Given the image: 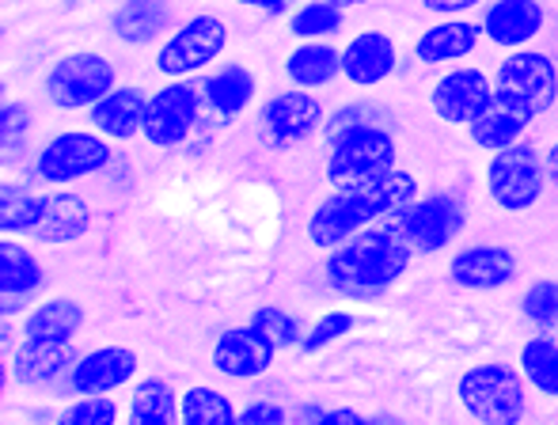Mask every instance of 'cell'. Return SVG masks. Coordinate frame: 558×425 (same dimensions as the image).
Returning <instances> with one entry per match:
<instances>
[{"label":"cell","mask_w":558,"mask_h":425,"mask_svg":"<svg viewBox=\"0 0 558 425\" xmlns=\"http://www.w3.org/2000/svg\"><path fill=\"white\" fill-rule=\"evenodd\" d=\"M107 160H111V148L96 133H58L53 141H46L43 156H38V175L46 183H76V179L107 168Z\"/></svg>","instance_id":"30bf717a"},{"label":"cell","mask_w":558,"mask_h":425,"mask_svg":"<svg viewBox=\"0 0 558 425\" xmlns=\"http://www.w3.org/2000/svg\"><path fill=\"white\" fill-rule=\"evenodd\" d=\"M228 42V27L217 15H198V20L183 23L175 35L163 42V50L156 53V69L163 76H186L198 73L202 65L217 58Z\"/></svg>","instance_id":"ba28073f"},{"label":"cell","mask_w":558,"mask_h":425,"mask_svg":"<svg viewBox=\"0 0 558 425\" xmlns=\"http://www.w3.org/2000/svg\"><path fill=\"white\" fill-rule=\"evenodd\" d=\"M43 266H38V258L31 255L27 247H20V243L4 240L0 243V289L4 293H35L38 286H43Z\"/></svg>","instance_id":"83f0119b"},{"label":"cell","mask_w":558,"mask_h":425,"mask_svg":"<svg viewBox=\"0 0 558 425\" xmlns=\"http://www.w3.org/2000/svg\"><path fill=\"white\" fill-rule=\"evenodd\" d=\"M76 361L73 345L61 342V338H27V342L15 350L12 373L20 384H43L53 380L61 368H69Z\"/></svg>","instance_id":"44dd1931"},{"label":"cell","mask_w":558,"mask_h":425,"mask_svg":"<svg viewBox=\"0 0 558 425\" xmlns=\"http://www.w3.org/2000/svg\"><path fill=\"white\" fill-rule=\"evenodd\" d=\"M324 422H361V414H353V411H335V414H327Z\"/></svg>","instance_id":"7bdbcfd3"},{"label":"cell","mask_w":558,"mask_h":425,"mask_svg":"<svg viewBox=\"0 0 558 425\" xmlns=\"http://www.w3.org/2000/svg\"><path fill=\"white\" fill-rule=\"evenodd\" d=\"M350 327H353V316H350V312H327V316L308 330V338L301 342V350H304V353H319L324 345H331L335 338H342Z\"/></svg>","instance_id":"8d00e7d4"},{"label":"cell","mask_w":558,"mask_h":425,"mask_svg":"<svg viewBox=\"0 0 558 425\" xmlns=\"http://www.w3.org/2000/svg\"><path fill=\"white\" fill-rule=\"evenodd\" d=\"M194 122H198V92L191 84H168L148 99L145 137L156 148L179 145L194 130Z\"/></svg>","instance_id":"8fae6325"},{"label":"cell","mask_w":558,"mask_h":425,"mask_svg":"<svg viewBox=\"0 0 558 425\" xmlns=\"http://www.w3.org/2000/svg\"><path fill=\"white\" fill-rule=\"evenodd\" d=\"M130 418L133 425H171L179 418V399L171 391V384L163 380H145L137 384L130 403Z\"/></svg>","instance_id":"f1b7e54d"},{"label":"cell","mask_w":558,"mask_h":425,"mask_svg":"<svg viewBox=\"0 0 558 425\" xmlns=\"http://www.w3.org/2000/svg\"><path fill=\"white\" fill-rule=\"evenodd\" d=\"M319 125H324L319 99H312L308 92H286V96H274L258 114V141L266 148L286 153V148L308 141Z\"/></svg>","instance_id":"9c48e42d"},{"label":"cell","mask_w":558,"mask_h":425,"mask_svg":"<svg viewBox=\"0 0 558 425\" xmlns=\"http://www.w3.org/2000/svg\"><path fill=\"white\" fill-rule=\"evenodd\" d=\"M342 27V8L331 4V0H312V4H301L293 15V35L296 38H319V35H335Z\"/></svg>","instance_id":"1f68e13d"},{"label":"cell","mask_w":558,"mask_h":425,"mask_svg":"<svg viewBox=\"0 0 558 425\" xmlns=\"http://www.w3.org/2000/svg\"><path fill=\"white\" fill-rule=\"evenodd\" d=\"M84 323V308L76 301H46L38 304L35 312L27 316V323H23V335L27 338H61V342H69V338L81 330Z\"/></svg>","instance_id":"4316f807"},{"label":"cell","mask_w":558,"mask_h":425,"mask_svg":"<svg viewBox=\"0 0 558 425\" xmlns=\"http://www.w3.org/2000/svg\"><path fill=\"white\" fill-rule=\"evenodd\" d=\"M544 160H547V179H551V183L558 186V141L551 145V153H547Z\"/></svg>","instance_id":"b9f144b4"},{"label":"cell","mask_w":558,"mask_h":425,"mask_svg":"<svg viewBox=\"0 0 558 425\" xmlns=\"http://www.w3.org/2000/svg\"><path fill=\"white\" fill-rule=\"evenodd\" d=\"M478 35H483V31H478L475 23L448 20V23H437V27H429L426 35L418 38L414 53H418V61H426V65L460 61V58H468V53L478 46Z\"/></svg>","instance_id":"7402d4cb"},{"label":"cell","mask_w":558,"mask_h":425,"mask_svg":"<svg viewBox=\"0 0 558 425\" xmlns=\"http://www.w3.org/2000/svg\"><path fill=\"white\" fill-rule=\"evenodd\" d=\"M532 118H524L521 110L498 104V99H490V107L483 110V114L475 118V122L468 125L471 130V141L483 148H490V153H498V148H509L521 141V133L529 130Z\"/></svg>","instance_id":"d4e9b609"},{"label":"cell","mask_w":558,"mask_h":425,"mask_svg":"<svg viewBox=\"0 0 558 425\" xmlns=\"http://www.w3.org/2000/svg\"><path fill=\"white\" fill-rule=\"evenodd\" d=\"M524 373L509 365H475L460 376L456 396L463 411L486 425H513L524 418Z\"/></svg>","instance_id":"3957f363"},{"label":"cell","mask_w":558,"mask_h":425,"mask_svg":"<svg viewBox=\"0 0 558 425\" xmlns=\"http://www.w3.org/2000/svg\"><path fill=\"white\" fill-rule=\"evenodd\" d=\"M235 4H247V8H263V12H281L289 0H235Z\"/></svg>","instance_id":"60d3db41"},{"label":"cell","mask_w":558,"mask_h":425,"mask_svg":"<svg viewBox=\"0 0 558 425\" xmlns=\"http://www.w3.org/2000/svg\"><path fill=\"white\" fill-rule=\"evenodd\" d=\"M38 217H43V198L15 194L12 186H4V202H0V228H4L8 235L12 232H35Z\"/></svg>","instance_id":"d6a6232c"},{"label":"cell","mask_w":558,"mask_h":425,"mask_svg":"<svg viewBox=\"0 0 558 425\" xmlns=\"http://www.w3.org/2000/svg\"><path fill=\"white\" fill-rule=\"evenodd\" d=\"M301 418H308V422H324L327 414H324V411H316V406H304V411H301Z\"/></svg>","instance_id":"ee69618b"},{"label":"cell","mask_w":558,"mask_h":425,"mask_svg":"<svg viewBox=\"0 0 558 425\" xmlns=\"http://www.w3.org/2000/svg\"><path fill=\"white\" fill-rule=\"evenodd\" d=\"M558 96V69L547 53L517 50L513 58L501 61L498 81H494V99L513 110H521L524 118H539L544 110H551Z\"/></svg>","instance_id":"8992f818"},{"label":"cell","mask_w":558,"mask_h":425,"mask_svg":"<svg viewBox=\"0 0 558 425\" xmlns=\"http://www.w3.org/2000/svg\"><path fill=\"white\" fill-rule=\"evenodd\" d=\"M396 171V141L380 125H357L342 133L327 160V183L345 191V186H365Z\"/></svg>","instance_id":"277c9868"},{"label":"cell","mask_w":558,"mask_h":425,"mask_svg":"<svg viewBox=\"0 0 558 425\" xmlns=\"http://www.w3.org/2000/svg\"><path fill=\"white\" fill-rule=\"evenodd\" d=\"M202 96L209 99V107H214L217 114L235 118L243 107L251 104V96H255V76H251L243 65H228L217 76H209L206 88H202Z\"/></svg>","instance_id":"484cf974"},{"label":"cell","mask_w":558,"mask_h":425,"mask_svg":"<svg viewBox=\"0 0 558 425\" xmlns=\"http://www.w3.org/2000/svg\"><path fill=\"white\" fill-rule=\"evenodd\" d=\"M114 92V65L99 53H69L46 76V96L61 110L96 107Z\"/></svg>","instance_id":"52a82bcc"},{"label":"cell","mask_w":558,"mask_h":425,"mask_svg":"<svg viewBox=\"0 0 558 425\" xmlns=\"http://www.w3.org/2000/svg\"><path fill=\"white\" fill-rule=\"evenodd\" d=\"M171 27V8L163 0H130L118 8L114 15V35L130 46H145L156 35Z\"/></svg>","instance_id":"cb8c5ba5"},{"label":"cell","mask_w":558,"mask_h":425,"mask_svg":"<svg viewBox=\"0 0 558 425\" xmlns=\"http://www.w3.org/2000/svg\"><path fill=\"white\" fill-rule=\"evenodd\" d=\"M251 323H255L258 330H263L266 338H270L278 350H289V345H301V323H296L293 316H286L281 308H258L255 316H251Z\"/></svg>","instance_id":"836d02e7"},{"label":"cell","mask_w":558,"mask_h":425,"mask_svg":"<svg viewBox=\"0 0 558 425\" xmlns=\"http://www.w3.org/2000/svg\"><path fill=\"white\" fill-rule=\"evenodd\" d=\"M539 31H544V4L539 0H498L483 20V35L498 46H509V50L532 42Z\"/></svg>","instance_id":"ac0fdd59"},{"label":"cell","mask_w":558,"mask_h":425,"mask_svg":"<svg viewBox=\"0 0 558 425\" xmlns=\"http://www.w3.org/2000/svg\"><path fill=\"white\" fill-rule=\"evenodd\" d=\"M286 73L293 84L301 88H319V84H331L338 73H342V53L327 42H316L308 38L304 46H296L286 58Z\"/></svg>","instance_id":"603a6c76"},{"label":"cell","mask_w":558,"mask_h":425,"mask_svg":"<svg viewBox=\"0 0 558 425\" xmlns=\"http://www.w3.org/2000/svg\"><path fill=\"white\" fill-rule=\"evenodd\" d=\"M391 69H396V46L380 31H361L342 50V76L357 88H373V84L388 81Z\"/></svg>","instance_id":"2e32d148"},{"label":"cell","mask_w":558,"mask_h":425,"mask_svg":"<svg viewBox=\"0 0 558 425\" xmlns=\"http://www.w3.org/2000/svg\"><path fill=\"white\" fill-rule=\"evenodd\" d=\"M521 373L539 396L558 399V345L551 338H532L521 345Z\"/></svg>","instance_id":"f546056e"},{"label":"cell","mask_w":558,"mask_h":425,"mask_svg":"<svg viewBox=\"0 0 558 425\" xmlns=\"http://www.w3.org/2000/svg\"><path fill=\"white\" fill-rule=\"evenodd\" d=\"M547 183V160L532 145L517 141L509 148H498L486 168V191H490L494 206L506 212L532 209L544 194Z\"/></svg>","instance_id":"5b68a950"},{"label":"cell","mask_w":558,"mask_h":425,"mask_svg":"<svg viewBox=\"0 0 558 425\" xmlns=\"http://www.w3.org/2000/svg\"><path fill=\"white\" fill-rule=\"evenodd\" d=\"M27 122H31L27 107H23V104H8V107H4V118H0V137L12 141V133H23V130H27Z\"/></svg>","instance_id":"f35d334b"},{"label":"cell","mask_w":558,"mask_h":425,"mask_svg":"<svg viewBox=\"0 0 558 425\" xmlns=\"http://www.w3.org/2000/svg\"><path fill=\"white\" fill-rule=\"evenodd\" d=\"M240 422L243 425H263V422L281 425V422H289V411H281V406H274V403H251L247 411L240 414Z\"/></svg>","instance_id":"74e56055"},{"label":"cell","mask_w":558,"mask_h":425,"mask_svg":"<svg viewBox=\"0 0 558 425\" xmlns=\"http://www.w3.org/2000/svg\"><path fill=\"white\" fill-rule=\"evenodd\" d=\"M331 4H338V8H353V4H361V0H331Z\"/></svg>","instance_id":"f6af8a7d"},{"label":"cell","mask_w":558,"mask_h":425,"mask_svg":"<svg viewBox=\"0 0 558 425\" xmlns=\"http://www.w3.org/2000/svg\"><path fill=\"white\" fill-rule=\"evenodd\" d=\"M274 353H278V345H274L255 323H247V327L225 330V335L217 338L214 365H217V373L247 380V376H263L266 368H270Z\"/></svg>","instance_id":"5bb4252c"},{"label":"cell","mask_w":558,"mask_h":425,"mask_svg":"<svg viewBox=\"0 0 558 425\" xmlns=\"http://www.w3.org/2000/svg\"><path fill=\"white\" fill-rule=\"evenodd\" d=\"M133 373H137V353L125 350V345H104V350H92L88 357L76 361L73 391H81V396H111Z\"/></svg>","instance_id":"9a60e30c"},{"label":"cell","mask_w":558,"mask_h":425,"mask_svg":"<svg viewBox=\"0 0 558 425\" xmlns=\"http://www.w3.org/2000/svg\"><path fill=\"white\" fill-rule=\"evenodd\" d=\"M148 96L141 88H114L92 107V125L111 141H130L145 133Z\"/></svg>","instance_id":"d6986e66"},{"label":"cell","mask_w":558,"mask_h":425,"mask_svg":"<svg viewBox=\"0 0 558 425\" xmlns=\"http://www.w3.org/2000/svg\"><path fill=\"white\" fill-rule=\"evenodd\" d=\"M240 414L232 411V403L214 388H191L183 399H179V422L186 425H228Z\"/></svg>","instance_id":"4dcf8cb0"},{"label":"cell","mask_w":558,"mask_h":425,"mask_svg":"<svg viewBox=\"0 0 558 425\" xmlns=\"http://www.w3.org/2000/svg\"><path fill=\"white\" fill-rule=\"evenodd\" d=\"M422 4L437 15H460V12H468V8L483 4V0H422Z\"/></svg>","instance_id":"ab89813d"},{"label":"cell","mask_w":558,"mask_h":425,"mask_svg":"<svg viewBox=\"0 0 558 425\" xmlns=\"http://www.w3.org/2000/svg\"><path fill=\"white\" fill-rule=\"evenodd\" d=\"M418 198V183L407 171H388L384 179L365 186H345L319 202V209L308 220V240L316 247H338L361 228H368L380 217H399L411 202Z\"/></svg>","instance_id":"6da1fadb"},{"label":"cell","mask_w":558,"mask_h":425,"mask_svg":"<svg viewBox=\"0 0 558 425\" xmlns=\"http://www.w3.org/2000/svg\"><path fill=\"white\" fill-rule=\"evenodd\" d=\"M399 228L407 232V240L414 243L418 251H441L460 235L463 228V209L456 206L452 198L437 194V198H422L411 202L396 220Z\"/></svg>","instance_id":"7c38bea8"},{"label":"cell","mask_w":558,"mask_h":425,"mask_svg":"<svg viewBox=\"0 0 558 425\" xmlns=\"http://www.w3.org/2000/svg\"><path fill=\"white\" fill-rule=\"evenodd\" d=\"M524 316L536 327H558V281H536L524 293Z\"/></svg>","instance_id":"e575fe53"},{"label":"cell","mask_w":558,"mask_h":425,"mask_svg":"<svg viewBox=\"0 0 558 425\" xmlns=\"http://www.w3.org/2000/svg\"><path fill=\"white\" fill-rule=\"evenodd\" d=\"M494 99V88L483 69H456L437 81L434 88V110L448 125H471Z\"/></svg>","instance_id":"4fadbf2b"},{"label":"cell","mask_w":558,"mask_h":425,"mask_svg":"<svg viewBox=\"0 0 558 425\" xmlns=\"http://www.w3.org/2000/svg\"><path fill=\"white\" fill-rule=\"evenodd\" d=\"M114 418H118L114 403L104 396H88V399H81V403L65 406V411L58 414L61 425H111Z\"/></svg>","instance_id":"d590c367"},{"label":"cell","mask_w":558,"mask_h":425,"mask_svg":"<svg viewBox=\"0 0 558 425\" xmlns=\"http://www.w3.org/2000/svg\"><path fill=\"white\" fill-rule=\"evenodd\" d=\"M411 247L414 243L399 224L361 228L327 258V278L338 293H380L411 266Z\"/></svg>","instance_id":"7a4b0ae2"},{"label":"cell","mask_w":558,"mask_h":425,"mask_svg":"<svg viewBox=\"0 0 558 425\" xmlns=\"http://www.w3.org/2000/svg\"><path fill=\"white\" fill-rule=\"evenodd\" d=\"M92 228V209L76 194H50L43 198V217L35 224V235L43 243H73Z\"/></svg>","instance_id":"ffe728a7"},{"label":"cell","mask_w":558,"mask_h":425,"mask_svg":"<svg viewBox=\"0 0 558 425\" xmlns=\"http://www.w3.org/2000/svg\"><path fill=\"white\" fill-rule=\"evenodd\" d=\"M517 274V258L509 247H468L452 258L448 278L463 289H501Z\"/></svg>","instance_id":"e0dca14e"}]
</instances>
